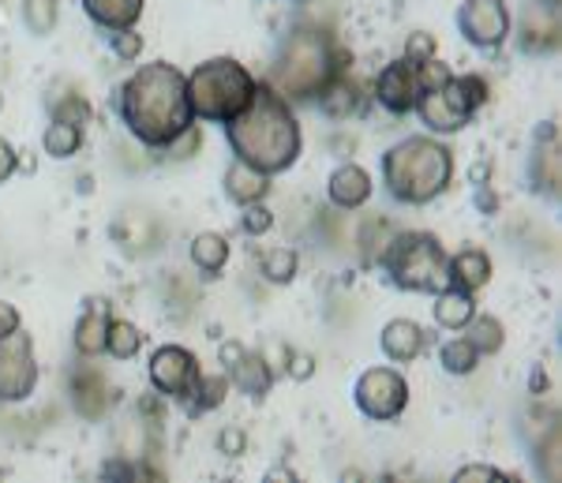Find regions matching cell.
I'll return each instance as SVG.
<instances>
[{"mask_svg":"<svg viewBox=\"0 0 562 483\" xmlns=\"http://www.w3.org/2000/svg\"><path fill=\"white\" fill-rule=\"evenodd\" d=\"M121 113L147 147H169L180 132L192 127L195 116L188 102V79L166 60L147 64L124 83Z\"/></svg>","mask_w":562,"mask_h":483,"instance_id":"cell-1","label":"cell"},{"mask_svg":"<svg viewBox=\"0 0 562 483\" xmlns=\"http://www.w3.org/2000/svg\"><path fill=\"white\" fill-rule=\"evenodd\" d=\"M229 143L237 150V161H248L259 172H281L296 161L301 154V124H296L293 109L274 87H259L244 113L225 121Z\"/></svg>","mask_w":562,"mask_h":483,"instance_id":"cell-2","label":"cell"},{"mask_svg":"<svg viewBox=\"0 0 562 483\" xmlns=\"http://www.w3.org/2000/svg\"><path fill=\"white\" fill-rule=\"evenodd\" d=\"M454 177V158L435 139H405L383 158V180L397 203H431Z\"/></svg>","mask_w":562,"mask_h":483,"instance_id":"cell-3","label":"cell"},{"mask_svg":"<svg viewBox=\"0 0 562 483\" xmlns=\"http://www.w3.org/2000/svg\"><path fill=\"white\" fill-rule=\"evenodd\" d=\"M338 53L334 42L315 26H301L281 49L274 68V90L281 98H315L338 79Z\"/></svg>","mask_w":562,"mask_h":483,"instance_id":"cell-4","label":"cell"},{"mask_svg":"<svg viewBox=\"0 0 562 483\" xmlns=\"http://www.w3.org/2000/svg\"><path fill=\"white\" fill-rule=\"evenodd\" d=\"M251 94H256V79L233 57L199 64L192 79H188V102H192V113L203 116V121H233L248 109Z\"/></svg>","mask_w":562,"mask_h":483,"instance_id":"cell-5","label":"cell"},{"mask_svg":"<svg viewBox=\"0 0 562 483\" xmlns=\"http://www.w3.org/2000/svg\"><path fill=\"white\" fill-rule=\"evenodd\" d=\"M383 267L405 293H442L447 281V251L428 233H397L383 251Z\"/></svg>","mask_w":562,"mask_h":483,"instance_id":"cell-6","label":"cell"},{"mask_svg":"<svg viewBox=\"0 0 562 483\" xmlns=\"http://www.w3.org/2000/svg\"><path fill=\"white\" fill-rule=\"evenodd\" d=\"M357 405L371 420H394L409 405V382L394 368H371L357 382Z\"/></svg>","mask_w":562,"mask_h":483,"instance_id":"cell-7","label":"cell"},{"mask_svg":"<svg viewBox=\"0 0 562 483\" xmlns=\"http://www.w3.org/2000/svg\"><path fill=\"white\" fill-rule=\"evenodd\" d=\"M38 382V363L31 352V337L15 330L0 341V401H26Z\"/></svg>","mask_w":562,"mask_h":483,"instance_id":"cell-8","label":"cell"},{"mask_svg":"<svg viewBox=\"0 0 562 483\" xmlns=\"http://www.w3.org/2000/svg\"><path fill=\"white\" fill-rule=\"evenodd\" d=\"M195 379H199V363L188 349H180V345H166V349L154 352L150 382L166 397H188L195 386Z\"/></svg>","mask_w":562,"mask_h":483,"instance_id":"cell-9","label":"cell"},{"mask_svg":"<svg viewBox=\"0 0 562 483\" xmlns=\"http://www.w3.org/2000/svg\"><path fill=\"white\" fill-rule=\"evenodd\" d=\"M461 31L473 45H498L510 31V12L503 0H465L461 8Z\"/></svg>","mask_w":562,"mask_h":483,"instance_id":"cell-10","label":"cell"},{"mask_svg":"<svg viewBox=\"0 0 562 483\" xmlns=\"http://www.w3.org/2000/svg\"><path fill=\"white\" fill-rule=\"evenodd\" d=\"M379 105H386L390 113H409L416 105V94H420V83H416V68L409 60H394L383 68L379 76Z\"/></svg>","mask_w":562,"mask_h":483,"instance_id":"cell-11","label":"cell"},{"mask_svg":"<svg viewBox=\"0 0 562 483\" xmlns=\"http://www.w3.org/2000/svg\"><path fill=\"white\" fill-rule=\"evenodd\" d=\"M371 199V177L360 166H338L330 172V203L341 206V211H357V206H364Z\"/></svg>","mask_w":562,"mask_h":483,"instance_id":"cell-12","label":"cell"},{"mask_svg":"<svg viewBox=\"0 0 562 483\" xmlns=\"http://www.w3.org/2000/svg\"><path fill=\"white\" fill-rule=\"evenodd\" d=\"M71 397H76L79 416H87V420H102L109 405H113V390H109L105 375H98L90 368L71 379Z\"/></svg>","mask_w":562,"mask_h":483,"instance_id":"cell-13","label":"cell"},{"mask_svg":"<svg viewBox=\"0 0 562 483\" xmlns=\"http://www.w3.org/2000/svg\"><path fill=\"white\" fill-rule=\"evenodd\" d=\"M487 278H492V259L480 248H465V251H458L454 259H447V281L454 289H461V293L484 289Z\"/></svg>","mask_w":562,"mask_h":483,"instance_id":"cell-14","label":"cell"},{"mask_svg":"<svg viewBox=\"0 0 562 483\" xmlns=\"http://www.w3.org/2000/svg\"><path fill=\"white\" fill-rule=\"evenodd\" d=\"M225 191H229L233 203L251 206V203H262V199H267L270 180H267V172H259L256 166H248V161H237V166L225 172Z\"/></svg>","mask_w":562,"mask_h":483,"instance_id":"cell-15","label":"cell"},{"mask_svg":"<svg viewBox=\"0 0 562 483\" xmlns=\"http://www.w3.org/2000/svg\"><path fill=\"white\" fill-rule=\"evenodd\" d=\"M424 349V330L413 323V318H394V323H386L383 330V352L390 360L397 363H409L420 357Z\"/></svg>","mask_w":562,"mask_h":483,"instance_id":"cell-16","label":"cell"},{"mask_svg":"<svg viewBox=\"0 0 562 483\" xmlns=\"http://www.w3.org/2000/svg\"><path fill=\"white\" fill-rule=\"evenodd\" d=\"M413 109H420L424 124H428L431 132H458L461 124H469L465 116H461L458 109L447 102L442 87L439 90H420V94H416V105Z\"/></svg>","mask_w":562,"mask_h":483,"instance_id":"cell-17","label":"cell"},{"mask_svg":"<svg viewBox=\"0 0 562 483\" xmlns=\"http://www.w3.org/2000/svg\"><path fill=\"white\" fill-rule=\"evenodd\" d=\"M476 315L473 293H461V289H442L435 293V323L447 326V330H465V323Z\"/></svg>","mask_w":562,"mask_h":483,"instance_id":"cell-18","label":"cell"},{"mask_svg":"<svg viewBox=\"0 0 562 483\" xmlns=\"http://www.w3.org/2000/svg\"><path fill=\"white\" fill-rule=\"evenodd\" d=\"M87 15L113 31H128V26L143 15V0H83Z\"/></svg>","mask_w":562,"mask_h":483,"instance_id":"cell-19","label":"cell"},{"mask_svg":"<svg viewBox=\"0 0 562 483\" xmlns=\"http://www.w3.org/2000/svg\"><path fill=\"white\" fill-rule=\"evenodd\" d=\"M233 382H237L248 397H262L270 390V382H274V371L267 368L262 352H244V357L233 363Z\"/></svg>","mask_w":562,"mask_h":483,"instance_id":"cell-20","label":"cell"},{"mask_svg":"<svg viewBox=\"0 0 562 483\" xmlns=\"http://www.w3.org/2000/svg\"><path fill=\"white\" fill-rule=\"evenodd\" d=\"M105 337H109V315L102 312V304H90V312L79 318L76 326V349L83 357H102L105 352Z\"/></svg>","mask_w":562,"mask_h":483,"instance_id":"cell-21","label":"cell"},{"mask_svg":"<svg viewBox=\"0 0 562 483\" xmlns=\"http://www.w3.org/2000/svg\"><path fill=\"white\" fill-rule=\"evenodd\" d=\"M442 94H447V102L469 121V116L487 102V83L480 76H454L447 87H442Z\"/></svg>","mask_w":562,"mask_h":483,"instance_id":"cell-22","label":"cell"},{"mask_svg":"<svg viewBox=\"0 0 562 483\" xmlns=\"http://www.w3.org/2000/svg\"><path fill=\"white\" fill-rule=\"evenodd\" d=\"M532 177L543 191H559V139L551 127H543V139L532 154Z\"/></svg>","mask_w":562,"mask_h":483,"instance_id":"cell-23","label":"cell"},{"mask_svg":"<svg viewBox=\"0 0 562 483\" xmlns=\"http://www.w3.org/2000/svg\"><path fill=\"white\" fill-rule=\"evenodd\" d=\"M192 262L203 273H222V267L229 262V240L217 233H199L192 240Z\"/></svg>","mask_w":562,"mask_h":483,"instance_id":"cell-24","label":"cell"},{"mask_svg":"<svg viewBox=\"0 0 562 483\" xmlns=\"http://www.w3.org/2000/svg\"><path fill=\"white\" fill-rule=\"evenodd\" d=\"M42 147L49 158H71L79 147H83V124H71V121H53L49 132H45Z\"/></svg>","mask_w":562,"mask_h":483,"instance_id":"cell-25","label":"cell"},{"mask_svg":"<svg viewBox=\"0 0 562 483\" xmlns=\"http://www.w3.org/2000/svg\"><path fill=\"white\" fill-rule=\"evenodd\" d=\"M465 330H469L465 341L473 345L476 352H487V357L503 349V341H506L503 323H498L495 315H473V318H469V323H465Z\"/></svg>","mask_w":562,"mask_h":483,"instance_id":"cell-26","label":"cell"},{"mask_svg":"<svg viewBox=\"0 0 562 483\" xmlns=\"http://www.w3.org/2000/svg\"><path fill=\"white\" fill-rule=\"evenodd\" d=\"M105 349L113 352L116 360H132L135 352L143 349V334L135 330L132 323H124V318H109V337H105Z\"/></svg>","mask_w":562,"mask_h":483,"instance_id":"cell-27","label":"cell"},{"mask_svg":"<svg viewBox=\"0 0 562 483\" xmlns=\"http://www.w3.org/2000/svg\"><path fill=\"white\" fill-rule=\"evenodd\" d=\"M296 251L293 248H270L262 255V273H267V281H274V285H285V281L296 278Z\"/></svg>","mask_w":562,"mask_h":483,"instance_id":"cell-28","label":"cell"},{"mask_svg":"<svg viewBox=\"0 0 562 483\" xmlns=\"http://www.w3.org/2000/svg\"><path fill=\"white\" fill-rule=\"evenodd\" d=\"M476 360H480V352L465 341V337L442 345V368H447L450 375H469V371H476Z\"/></svg>","mask_w":562,"mask_h":483,"instance_id":"cell-29","label":"cell"},{"mask_svg":"<svg viewBox=\"0 0 562 483\" xmlns=\"http://www.w3.org/2000/svg\"><path fill=\"white\" fill-rule=\"evenodd\" d=\"M192 394H195V413L217 408L225 401V394H229V379H225V375H199Z\"/></svg>","mask_w":562,"mask_h":483,"instance_id":"cell-30","label":"cell"},{"mask_svg":"<svg viewBox=\"0 0 562 483\" xmlns=\"http://www.w3.org/2000/svg\"><path fill=\"white\" fill-rule=\"evenodd\" d=\"M323 109L330 116H349L352 109H357V87L349 83V79H334L330 87L323 90Z\"/></svg>","mask_w":562,"mask_h":483,"instance_id":"cell-31","label":"cell"},{"mask_svg":"<svg viewBox=\"0 0 562 483\" xmlns=\"http://www.w3.org/2000/svg\"><path fill=\"white\" fill-rule=\"evenodd\" d=\"M23 20L34 34H49L53 23H57V4H53V0H26Z\"/></svg>","mask_w":562,"mask_h":483,"instance_id":"cell-32","label":"cell"},{"mask_svg":"<svg viewBox=\"0 0 562 483\" xmlns=\"http://www.w3.org/2000/svg\"><path fill=\"white\" fill-rule=\"evenodd\" d=\"M450 79H454V71L447 68L442 60H424V64H416V83H420V90H439V87H447Z\"/></svg>","mask_w":562,"mask_h":483,"instance_id":"cell-33","label":"cell"},{"mask_svg":"<svg viewBox=\"0 0 562 483\" xmlns=\"http://www.w3.org/2000/svg\"><path fill=\"white\" fill-rule=\"evenodd\" d=\"M543 480H559V427H548V439L540 442Z\"/></svg>","mask_w":562,"mask_h":483,"instance_id":"cell-34","label":"cell"},{"mask_svg":"<svg viewBox=\"0 0 562 483\" xmlns=\"http://www.w3.org/2000/svg\"><path fill=\"white\" fill-rule=\"evenodd\" d=\"M435 57V38L428 31H416V34H409V42H405V60L413 64H424V60H431Z\"/></svg>","mask_w":562,"mask_h":483,"instance_id":"cell-35","label":"cell"},{"mask_svg":"<svg viewBox=\"0 0 562 483\" xmlns=\"http://www.w3.org/2000/svg\"><path fill=\"white\" fill-rule=\"evenodd\" d=\"M113 53L121 60H135L143 53V34H135L132 26H128V31H116L113 34Z\"/></svg>","mask_w":562,"mask_h":483,"instance_id":"cell-36","label":"cell"},{"mask_svg":"<svg viewBox=\"0 0 562 483\" xmlns=\"http://www.w3.org/2000/svg\"><path fill=\"white\" fill-rule=\"evenodd\" d=\"M270 225H274V214H270L262 203H251L248 214H244V229L251 236H262V233H270Z\"/></svg>","mask_w":562,"mask_h":483,"instance_id":"cell-37","label":"cell"},{"mask_svg":"<svg viewBox=\"0 0 562 483\" xmlns=\"http://www.w3.org/2000/svg\"><path fill=\"white\" fill-rule=\"evenodd\" d=\"M454 480L458 483H503L506 476L498 469H492V464H469V469H461Z\"/></svg>","mask_w":562,"mask_h":483,"instance_id":"cell-38","label":"cell"},{"mask_svg":"<svg viewBox=\"0 0 562 483\" xmlns=\"http://www.w3.org/2000/svg\"><path fill=\"white\" fill-rule=\"evenodd\" d=\"M285 371H289V379H296V382L312 379L315 375V357L312 352H289Z\"/></svg>","mask_w":562,"mask_h":483,"instance_id":"cell-39","label":"cell"},{"mask_svg":"<svg viewBox=\"0 0 562 483\" xmlns=\"http://www.w3.org/2000/svg\"><path fill=\"white\" fill-rule=\"evenodd\" d=\"M199 143H203V135H199L195 127H188V132H180L177 139L169 143V154H173V158H192L199 150Z\"/></svg>","mask_w":562,"mask_h":483,"instance_id":"cell-40","label":"cell"},{"mask_svg":"<svg viewBox=\"0 0 562 483\" xmlns=\"http://www.w3.org/2000/svg\"><path fill=\"white\" fill-rule=\"evenodd\" d=\"M90 116V105L83 98H68V102H57V121H71V124H83Z\"/></svg>","mask_w":562,"mask_h":483,"instance_id":"cell-41","label":"cell"},{"mask_svg":"<svg viewBox=\"0 0 562 483\" xmlns=\"http://www.w3.org/2000/svg\"><path fill=\"white\" fill-rule=\"evenodd\" d=\"M217 450L240 458V453H244V431H240V427H225V431L217 435Z\"/></svg>","mask_w":562,"mask_h":483,"instance_id":"cell-42","label":"cell"},{"mask_svg":"<svg viewBox=\"0 0 562 483\" xmlns=\"http://www.w3.org/2000/svg\"><path fill=\"white\" fill-rule=\"evenodd\" d=\"M15 330H20V312L0 300V341H4V337H12Z\"/></svg>","mask_w":562,"mask_h":483,"instance_id":"cell-43","label":"cell"},{"mask_svg":"<svg viewBox=\"0 0 562 483\" xmlns=\"http://www.w3.org/2000/svg\"><path fill=\"white\" fill-rule=\"evenodd\" d=\"M12 172H15V150L8 147L4 139H0V184H4V180L12 177Z\"/></svg>","mask_w":562,"mask_h":483,"instance_id":"cell-44","label":"cell"},{"mask_svg":"<svg viewBox=\"0 0 562 483\" xmlns=\"http://www.w3.org/2000/svg\"><path fill=\"white\" fill-rule=\"evenodd\" d=\"M244 357V345H237V341H225L222 345V363H229V368H233V363H237Z\"/></svg>","mask_w":562,"mask_h":483,"instance_id":"cell-45","label":"cell"},{"mask_svg":"<svg viewBox=\"0 0 562 483\" xmlns=\"http://www.w3.org/2000/svg\"><path fill=\"white\" fill-rule=\"evenodd\" d=\"M480 206H484V211H495V195H492V191H480Z\"/></svg>","mask_w":562,"mask_h":483,"instance_id":"cell-46","label":"cell"},{"mask_svg":"<svg viewBox=\"0 0 562 483\" xmlns=\"http://www.w3.org/2000/svg\"><path fill=\"white\" fill-rule=\"evenodd\" d=\"M548 4H551V8H555V4H559V0H548Z\"/></svg>","mask_w":562,"mask_h":483,"instance_id":"cell-47","label":"cell"},{"mask_svg":"<svg viewBox=\"0 0 562 483\" xmlns=\"http://www.w3.org/2000/svg\"><path fill=\"white\" fill-rule=\"evenodd\" d=\"M0 105H4V98H0Z\"/></svg>","mask_w":562,"mask_h":483,"instance_id":"cell-48","label":"cell"}]
</instances>
